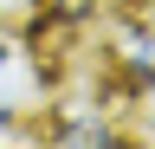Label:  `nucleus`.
I'll list each match as a JSON object with an SVG mask.
<instances>
[{
	"instance_id": "3",
	"label": "nucleus",
	"mask_w": 155,
	"mask_h": 149,
	"mask_svg": "<svg viewBox=\"0 0 155 149\" xmlns=\"http://www.w3.org/2000/svg\"><path fill=\"white\" fill-rule=\"evenodd\" d=\"M129 65L142 71V78H155V39L142 32V39H129Z\"/></svg>"
},
{
	"instance_id": "2",
	"label": "nucleus",
	"mask_w": 155,
	"mask_h": 149,
	"mask_svg": "<svg viewBox=\"0 0 155 149\" xmlns=\"http://www.w3.org/2000/svg\"><path fill=\"white\" fill-rule=\"evenodd\" d=\"M39 130L58 136V143H123V130H116V123H97V117H78V123L58 117V123H39Z\"/></svg>"
},
{
	"instance_id": "1",
	"label": "nucleus",
	"mask_w": 155,
	"mask_h": 149,
	"mask_svg": "<svg viewBox=\"0 0 155 149\" xmlns=\"http://www.w3.org/2000/svg\"><path fill=\"white\" fill-rule=\"evenodd\" d=\"M32 104H39V71L26 59V46H19L13 32H0V143L39 136Z\"/></svg>"
}]
</instances>
